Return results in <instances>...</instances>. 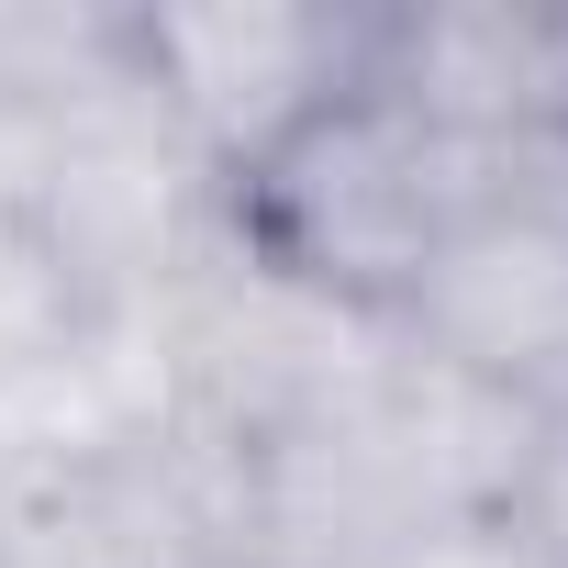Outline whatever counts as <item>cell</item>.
I'll list each match as a JSON object with an SVG mask.
<instances>
[{
	"label": "cell",
	"mask_w": 568,
	"mask_h": 568,
	"mask_svg": "<svg viewBox=\"0 0 568 568\" xmlns=\"http://www.w3.org/2000/svg\"><path fill=\"white\" fill-rule=\"evenodd\" d=\"M490 179H501V156L457 145L402 90L357 79L302 134H278L245 179H223V223H234V245L256 267H278V278H302V291L390 324L413 302L424 256L457 234V212Z\"/></svg>",
	"instance_id": "6da1fadb"
},
{
	"label": "cell",
	"mask_w": 568,
	"mask_h": 568,
	"mask_svg": "<svg viewBox=\"0 0 568 568\" xmlns=\"http://www.w3.org/2000/svg\"><path fill=\"white\" fill-rule=\"evenodd\" d=\"M379 23L390 0H123L134 79L212 179H245L278 134L379 79Z\"/></svg>",
	"instance_id": "7a4b0ae2"
},
{
	"label": "cell",
	"mask_w": 568,
	"mask_h": 568,
	"mask_svg": "<svg viewBox=\"0 0 568 568\" xmlns=\"http://www.w3.org/2000/svg\"><path fill=\"white\" fill-rule=\"evenodd\" d=\"M156 324V368H168V413L234 435L245 457L302 435L313 413H335L379 357H390V324L302 291L234 245V223L212 234V256L179 278V291L145 313Z\"/></svg>",
	"instance_id": "3957f363"
},
{
	"label": "cell",
	"mask_w": 568,
	"mask_h": 568,
	"mask_svg": "<svg viewBox=\"0 0 568 568\" xmlns=\"http://www.w3.org/2000/svg\"><path fill=\"white\" fill-rule=\"evenodd\" d=\"M0 568H267L256 457L190 413L0 490Z\"/></svg>",
	"instance_id": "277c9868"
},
{
	"label": "cell",
	"mask_w": 568,
	"mask_h": 568,
	"mask_svg": "<svg viewBox=\"0 0 568 568\" xmlns=\"http://www.w3.org/2000/svg\"><path fill=\"white\" fill-rule=\"evenodd\" d=\"M390 335L490 402L557 413L568 402V190L546 168H501L457 212V234L424 256Z\"/></svg>",
	"instance_id": "5b68a950"
},
{
	"label": "cell",
	"mask_w": 568,
	"mask_h": 568,
	"mask_svg": "<svg viewBox=\"0 0 568 568\" xmlns=\"http://www.w3.org/2000/svg\"><path fill=\"white\" fill-rule=\"evenodd\" d=\"M379 90L501 168L568 156V0H390Z\"/></svg>",
	"instance_id": "8992f818"
},
{
	"label": "cell",
	"mask_w": 568,
	"mask_h": 568,
	"mask_svg": "<svg viewBox=\"0 0 568 568\" xmlns=\"http://www.w3.org/2000/svg\"><path fill=\"white\" fill-rule=\"evenodd\" d=\"M101 324H112V302L79 278V256L34 212H0V402L45 390Z\"/></svg>",
	"instance_id": "52a82bcc"
},
{
	"label": "cell",
	"mask_w": 568,
	"mask_h": 568,
	"mask_svg": "<svg viewBox=\"0 0 568 568\" xmlns=\"http://www.w3.org/2000/svg\"><path fill=\"white\" fill-rule=\"evenodd\" d=\"M513 524H524V546L546 557V568H568V413H546L535 424V446H524V468H513V501H501Z\"/></svg>",
	"instance_id": "ba28073f"
},
{
	"label": "cell",
	"mask_w": 568,
	"mask_h": 568,
	"mask_svg": "<svg viewBox=\"0 0 568 568\" xmlns=\"http://www.w3.org/2000/svg\"><path fill=\"white\" fill-rule=\"evenodd\" d=\"M379 568H546V557L524 546V524H513V513H457V524H435V535L390 546Z\"/></svg>",
	"instance_id": "9c48e42d"
},
{
	"label": "cell",
	"mask_w": 568,
	"mask_h": 568,
	"mask_svg": "<svg viewBox=\"0 0 568 568\" xmlns=\"http://www.w3.org/2000/svg\"><path fill=\"white\" fill-rule=\"evenodd\" d=\"M557 413H568V402H557Z\"/></svg>",
	"instance_id": "30bf717a"
}]
</instances>
